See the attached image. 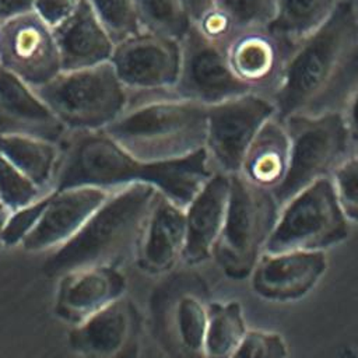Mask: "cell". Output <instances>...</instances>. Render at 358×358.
<instances>
[{
    "label": "cell",
    "mask_w": 358,
    "mask_h": 358,
    "mask_svg": "<svg viewBox=\"0 0 358 358\" xmlns=\"http://www.w3.org/2000/svg\"><path fill=\"white\" fill-rule=\"evenodd\" d=\"M0 67L36 88L62 71L53 28L34 11L0 24Z\"/></svg>",
    "instance_id": "7c38bea8"
},
{
    "label": "cell",
    "mask_w": 358,
    "mask_h": 358,
    "mask_svg": "<svg viewBox=\"0 0 358 358\" xmlns=\"http://www.w3.org/2000/svg\"><path fill=\"white\" fill-rule=\"evenodd\" d=\"M140 330L136 305L120 296L76 323L69 338L84 358H137Z\"/></svg>",
    "instance_id": "5bb4252c"
},
{
    "label": "cell",
    "mask_w": 358,
    "mask_h": 358,
    "mask_svg": "<svg viewBox=\"0 0 358 358\" xmlns=\"http://www.w3.org/2000/svg\"><path fill=\"white\" fill-rule=\"evenodd\" d=\"M35 0H0V24L31 13Z\"/></svg>",
    "instance_id": "8d00e7d4"
},
{
    "label": "cell",
    "mask_w": 358,
    "mask_h": 358,
    "mask_svg": "<svg viewBox=\"0 0 358 358\" xmlns=\"http://www.w3.org/2000/svg\"><path fill=\"white\" fill-rule=\"evenodd\" d=\"M0 154L39 189H52L60 157L59 143L21 134L0 136Z\"/></svg>",
    "instance_id": "cb8c5ba5"
},
{
    "label": "cell",
    "mask_w": 358,
    "mask_h": 358,
    "mask_svg": "<svg viewBox=\"0 0 358 358\" xmlns=\"http://www.w3.org/2000/svg\"><path fill=\"white\" fill-rule=\"evenodd\" d=\"M355 4H357V8H358V0H355Z\"/></svg>",
    "instance_id": "ab89813d"
},
{
    "label": "cell",
    "mask_w": 358,
    "mask_h": 358,
    "mask_svg": "<svg viewBox=\"0 0 358 358\" xmlns=\"http://www.w3.org/2000/svg\"><path fill=\"white\" fill-rule=\"evenodd\" d=\"M157 192L154 186L145 183L113 190L87 222L55 249L43 270L49 275H64L88 266H116L129 249L136 248Z\"/></svg>",
    "instance_id": "277c9868"
},
{
    "label": "cell",
    "mask_w": 358,
    "mask_h": 358,
    "mask_svg": "<svg viewBox=\"0 0 358 358\" xmlns=\"http://www.w3.org/2000/svg\"><path fill=\"white\" fill-rule=\"evenodd\" d=\"M48 192L39 189L29 178L0 154V201L10 210L28 206Z\"/></svg>",
    "instance_id": "f1b7e54d"
},
{
    "label": "cell",
    "mask_w": 358,
    "mask_h": 358,
    "mask_svg": "<svg viewBox=\"0 0 358 358\" xmlns=\"http://www.w3.org/2000/svg\"><path fill=\"white\" fill-rule=\"evenodd\" d=\"M229 197V175L213 172L185 207L186 242L182 259L197 264L211 257L222 228Z\"/></svg>",
    "instance_id": "ffe728a7"
},
{
    "label": "cell",
    "mask_w": 358,
    "mask_h": 358,
    "mask_svg": "<svg viewBox=\"0 0 358 358\" xmlns=\"http://www.w3.org/2000/svg\"><path fill=\"white\" fill-rule=\"evenodd\" d=\"M53 32L62 70L88 67L110 60L115 43L88 0H83L76 13Z\"/></svg>",
    "instance_id": "7402d4cb"
},
{
    "label": "cell",
    "mask_w": 358,
    "mask_h": 358,
    "mask_svg": "<svg viewBox=\"0 0 358 358\" xmlns=\"http://www.w3.org/2000/svg\"><path fill=\"white\" fill-rule=\"evenodd\" d=\"M10 208L7 206H4L1 201H0V246H1V232H3V228H4V224L10 215Z\"/></svg>",
    "instance_id": "f35d334b"
},
{
    "label": "cell",
    "mask_w": 358,
    "mask_h": 358,
    "mask_svg": "<svg viewBox=\"0 0 358 358\" xmlns=\"http://www.w3.org/2000/svg\"><path fill=\"white\" fill-rule=\"evenodd\" d=\"M358 85V8L341 0L330 17L291 50L271 92L275 117L341 110Z\"/></svg>",
    "instance_id": "6da1fadb"
},
{
    "label": "cell",
    "mask_w": 358,
    "mask_h": 358,
    "mask_svg": "<svg viewBox=\"0 0 358 358\" xmlns=\"http://www.w3.org/2000/svg\"><path fill=\"white\" fill-rule=\"evenodd\" d=\"M48 194L49 192L41 196L34 203L10 211V215L1 232V246L21 245V242L39 221L48 201Z\"/></svg>",
    "instance_id": "d6a6232c"
},
{
    "label": "cell",
    "mask_w": 358,
    "mask_h": 358,
    "mask_svg": "<svg viewBox=\"0 0 358 358\" xmlns=\"http://www.w3.org/2000/svg\"><path fill=\"white\" fill-rule=\"evenodd\" d=\"M235 25L236 31L264 28L274 17V0H214Z\"/></svg>",
    "instance_id": "f546056e"
},
{
    "label": "cell",
    "mask_w": 358,
    "mask_h": 358,
    "mask_svg": "<svg viewBox=\"0 0 358 358\" xmlns=\"http://www.w3.org/2000/svg\"><path fill=\"white\" fill-rule=\"evenodd\" d=\"M179 45L180 66L172 88L176 96L210 106L253 92L232 73L225 45L206 38L193 24Z\"/></svg>",
    "instance_id": "8fae6325"
},
{
    "label": "cell",
    "mask_w": 358,
    "mask_h": 358,
    "mask_svg": "<svg viewBox=\"0 0 358 358\" xmlns=\"http://www.w3.org/2000/svg\"><path fill=\"white\" fill-rule=\"evenodd\" d=\"M347 236L348 220L327 176L315 180L282 206L264 252L326 250Z\"/></svg>",
    "instance_id": "9c48e42d"
},
{
    "label": "cell",
    "mask_w": 358,
    "mask_h": 358,
    "mask_svg": "<svg viewBox=\"0 0 358 358\" xmlns=\"http://www.w3.org/2000/svg\"><path fill=\"white\" fill-rule=\"evenodd\" d=\"M129 91H166L176 84L179 41L145 29L115 43L110 60Z\"/></svg>",
    "instance_id": "4fadbf2b"
},
{
    "label": "cell",
    "mask_w": 358,
    "mask_h": 358,
    "mask_svg": "<svg viewBox=\"0 0 358 358\" xmlns=\"http://www.w3.org/2000/svg\"><path fill=\"white\" fill-rule=\"evenodd\" d=\"M185 242V208L157 192L136 243L138 266L150 274L171 273L182 259Z\"/></svg>",
    "instance_id": "ac0fdd59"
},
{
    "label": "cell",
    "mask_w": 358,
    "mask_h": 358,
    "mask_svg": "<svg viewBox=\"0 0 358 358\" xmlns=\"http://www.w3.org/2000/svg\"><path fill=\"white\" fill-rule=\"evenodd\" d=\"M343 116L351 137V141H358V85L354 88L351 95L348 96L344 108Z\"/></svg>",
    "instance_id": "d590c367"
},
{
    "label": "cell",
    "mask_w": 358,
    "mask_h": 358,
    "mask_svg": "<svg viewBox=\"0 0 358 358\" xmlns=\"http://www.w3.org/2000/svg\"><path fill=\"white\" fill-rule=\"evenodd\" d=\"M59 147L52 190L92 186L113 192L145 183L185 208L213 175L206 148L180 158L143 161L126 151L103 129L67 130Z\"/></svg>",
    "instance_id": "7a4b0ae2"
},
{
    "label": "cell",
    "mask_w": 358,
    "mask_h": 358,
    "mask_svg": "<svg viewBox=\"0 0 358 358\" xmlns=\"http://www.w3.org/2000/svg\"><path fill=\"white\" fill-rule=\"evenodd\" d=\"M294 45L264 28L238 32L225 46L228 64L253 92L274 90Z\"/></svg>",
    "instance_id": "e0dca14e"
},
{
    "label": "cell",
    "mask_w": 358,
    "mask_h": 358,
    "mask_svg": "<svg viewBox=\"0 0 358 358\" xmlns=\"http://www.w3.org/2000/svg\"><path fill=\"white\" fill-rule=\"evenodd\" d=\"M126 278L115 264L83 267L62 275L56 296L60 316L76 323L123 296Z\"/></svg>",
    "instance_id": "44dd1931"
},
{
    "label": "cell",
    "mask_w": 358,
    "mask_h": 358,
    "mask_svg": "<svg viewBox=\"0 0 358 358\" xmlns=\"http://www.w3.org/2000/svg\"><path fill=\"white\" fill-rule=\"evenodd\" d=\"M341 0H274V17L268 31L296 45L316 31L334 11Z\"/></svg>",
    "instance_id": "d4e9b609"
},
{
    "label": "cell",
    "mask_w": 358,
    "mask_h": 358,
    "mask_svg": "<svg viewBox=\"0 0 358 358\" xmlns=\"http://www.w3.org/2000/svg\"><path fill=\"white\" fill-rule=\"evenodd\" d=\"M326 270L324 250L263 252L250 274L252 288L268 301H296L313 289Z\"/></svg>",
    "instance_id": "9a60e30c"
},
{
    "label": "cell",
    "mask_w": 358,
    "mask_h": 358,
    "mask_svg": "<svg viewBox=\"0 0 358 358\" xmlns=\"http://www.w3.org/2000/svg\"><path fill=\"white\" fill-rule=\"evenodd\" d=\"M189 20L196 22L206 11L214 7V0H180Z\"/></svg>",
    "instance_id": "74e56055"
},
{
    "label": "cell",
    "mask_w": 358,
    "mask_h": 358,
    "mask_svg": "<svg viewBox=\"0 0 358 358\" xmlns=\"http://www.w3.org/2000/svg\"><path fill=\"white\" fill-rule=\"evenodd\" d=\"M66 133L32 87L0 67V136L21 134L60 143Z\"/></svg>",
    "instance_id": "d6986e66"
},
{
    "label": "cell",
    "mask_w": 358,
    "mask_h": 358,
    "mask_svg": "<svg viewBox=\"0 0 358 358\" xmlns=\"http://www.w3.org/2000/svg\"><path fill=\"white\" fill-rule=\"evenodd\" d=\"M275 116L270 98L248 92L207 106L206 151L220 172H241L245 154L262 129Z\"/></svg>",
    "instance_id": "30bf717a"
},
{
    "label": "cell",
    "mask_w": 358,
    "mask_h": 358,
    "mask_svg": "<svg viewBox=\"0 0 358 358\" xmlns=\"http://www.w3.org/2000/svg\"><path fill=\"white\" fill-rule=\"evenodd\" d=\"M206 284L194 273L171 274L152 291V331L168 358H206Z\"/></svg>",
    "instance_id": "ba28073f"
},
{
    "label": "cell",
    "mask_w": 358,
    "mask_h": 358,
    "mask_svg": "<svg viewBox=\"0 0 358 358\" xmlns=\"http://www.w3.org/2000/svg\"><path fill=\"white\" fill-rule=\"evenodd\" d=\"M288 348L281 334L267 330H248L231 358H287Z\"/></svg>",
    "instance_id": "1f68e13d"
},
{
    "label": "cell",
    "mask_w": 358,
    "mask_h": 358,
    "mask_svg": "<svg viewBox=\"0 0 358 358\" xmlns=\"http://www.w3.org/2000/svg\"><path fill=\"white\" fill-rule=\"evenodd\" d=\"M282 123L289 140L288 168L271 189L280 207L315 180L331 176L348 157L351 143L341 110L294 115Z\"/></svg>",
    "instance_id": "52a82bcc"
},
{
    "label": "cell",
    "mask_w": 358,
    "mask_h": 358,
    "mask_svg": "<svg viewBox=\"0 0 358 358\" xmlns=\"http://www.w3.org/2000/svg\"><path fill=\"white\" fill-rule=\"evenodd\" d=\"M246 331L239 302H208L204 338L206 358H231Z\"/></svg>",
    "instance_id": "484cf974"
},
{
    "label": "cell",
    "mask_w": 358,
    "mask_h": 358,
    "mask_svg": "<svg viewBox=\"0 0 358 358\" xmlns=\"http://www.w3.org/2000/svg\"><path fill=\"white\" fill-rule=\"evenodd\" d=\"M83 0H35L32 11L50 28H56L70 18Z\"/></svg>",
    "instance_id": "e575fe53"
},
{
    "label": "cell",
    "mask_w": 358,
    "mask_h": 358,
    "mask_svg": "<svg viewBox=\"0 0 358 358\" xmlns=\"http://www.w3.org/2000/svg\"><path fill=\"white\" fill-rule=\"evenodd\" d=\"M110 193V190L92 186L50 190L39 221L21 246L28 252L59 248L87 222Z\"/></svg>",
    "instance_id": "2e32d148"
},
{
    "label": "cell",
    "mask_w": 358,
    "mask_h": 358,
    "mask_svg": "<svg viewBox=\"0 0 358 358\" xmlns=\"http://www.w3.org/2000/svg\"><path fill=\"white\" fill-rule=\"evenodd\" d=\"M330 178L344 215L358 222V151L348 155Z\"/></svg>",
    "instance_id": "4dcf8cb0"
},
{
    "label": "cell",
    "mask_w": 358,
    "mask_h": 358,
    "mask_svg": "<svg viewBox=\"0 0 358 358\" xmlns=\"http://www.w3.org/2000/svg\"><path fill=\"white\" fill-rule=\"evenodd\" d=\"M280 210L270 189L250 182L241 172L229 175L227 213L211 252V257L227 277L243 280L252 274Z\"/></svg>",
    "instance_id": "5b68a950"
},
{
    "label": "cell",
    "mask_w": 358,
    "mask_h": 358,
    "mask_svg": "<svg viewBox=\"0 0 358 358\" xmlns=\"http://www.w3.org/2000/svg\"><path fill=\"white\" fill-rule=\"evenodd\" d=\"M34 90L67 130L105 129L129 99L110 62L62 70Z\"/></svg>",
    "instance_id": "8992f818"
},
{
    "label": "cell",
    "mask_w": 358,
    "mask_h": 358,
    "mask_svg": "<svg viewBox=\"0 0 358 358\" xmlns=\"http://www.w3.org/2000/svg\"><path fill=\"white\" fill-rule=\"evenodd\" d=\"M143 161L189 155L206 145L207 106L166 91H129L122 113L103 129Z\"/></svg>",
    "instance_id": "3957f363"
},
{
    "label": "cell",
    "mask_w": 358,
    "mask_h": 358,
    "mask_svg": "<svg viewBox=\"0 0 358 358\" xmlns=\"http://www.w3.org/2000/svg\"><path fill=\"white\" fill-rule=\"evenodd\" d=\"M141 28L180 41L192 25L180 0H134Z\"/></svg>",
    "instance_id": "4316f807"
},
{
    "label": "cell",
    "mask_w": 358,
    "mask_h": 358,
    "mask_svg": "<svg viewBox=\"0 0 358 358\" xmlns=\"http://www.w3.org/2000/svg\"><path fill=\"white\" fill-rule=\"evenodd\" d=\"M98 20L112 38L113 43H117L137 32H140L141 24L136 10L134 0H88Z\"/></svg>",
    "instance_id": "83f0119b"
},
{
    "label": "cell",
    "mask_w": 358,
    "mask_h": 358,
    "mask_svg": "<svg viewBox=\"0 0 358 358\" xmlns=\"http://www.w3.org/2000/svg\"><path fill=\"white\" fill-rule=\"evenodd\" d=\"M289 140L284 123L275 116L268 119L250 143L241 173L250 182L274 189L288 168Z\"/></svg>",
    "instance_id": "603a6c76"
},
{
    "label": "cell",
    "mask_w": 358,
    "mask_h": 358,
    "mask_svg": "<svg viewBox=\"0 0 358 358\" xmlns=\"http://www.w3.org/2000/svg\"><path fill=\"white\" fill-rule=\"evenodd\" d=\"M193 25L206 38L222 43L225 46L238 34L235 25L228 18V15L218 10L215 6L206 11L196 22H193Z\"/></svg>",
    "instance_id": "836d02e7"
}]
</instances>
